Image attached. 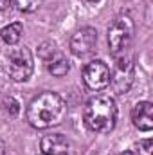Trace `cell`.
I'll return each mask as SVG.
<instances>
[{
	"mask_svg": "<svg viewBox=\"0 0 153 155\" xmlns=\"http://www.w3.org/2000/svg\"><path fill=\"white\" fill-rule=\"evenodd\" d=\"M67 116V103L56 92H43L27 107V121L33 128L45 130L63 123Z\"/></svg>",
	"mask_w": 153,
	"mask_h": 155,
	"instance_id": "obj_1",
	"label": "cell"
},
{
	"mask_svg": "<svg viewBox=\"0 0 153 155\" xmlns=\"http://www.w3.org/2000/svg\"><path fill=\"white\" fill-rule=\"evenodd\" d=\"M83 119L88 130L96 134H108L115 128L117 123V105L110 96L92 97L83 112Z\"/></svg>",
	"mask_w": 153,
	"mask_h": 155,
	"instance_id": "obj_2",
	"label": "cell"
},
{
	"mask_svg": "<svg viewBox=\"0 0 153 155\" xmlns=\"http://www.w3.org/2000/svg\"><path fill=\"white\" fill-rule=\"evenodd\" d=\"M135 33V24L128 15L117 16L108 27V45H110V52L114 56L124 54V51L128 49V45L133 40Z\"/></svg>",
	"mask_w": 153,
	"mask_h": 155,
	"instance_id": "obj_3",
	"label": "cell"
},
{
	"mask_svg": "<svg viewBox=\"0 0 153 155\" xmlns=\"http://www.w3.org/2000/svg\"><path fill=\"white\" fill-rule=\"evenodd\" d=\"M34 71V60L27 47H16L7 54V72L15 81H27Z\"/></svg>",
	"mask_w": 153,
	"mask_h": 155,
	"instance_id": "obj_4",
	"label": "cell"
},
{
	"mask_svg": "<svg viewBox=\"0 0 153 155\" xmlns=\"http://www.w3.org/2000/svg\"><path fill=\"white\" fill-rule=\"evenodd\" d=\"M38 54H40V58L45 61V65H47V69H49V72H50L52 76L61 78L70 71L69 60L63 56V52L58 51L56 43H52V41H43V43L40 45Z\"/></svg>",
	"mask_w": 153,
	"mask_h": 155,
	"instance_id": "obj_5",
	"label": "cell"
},
{
	"mask_svg": "<svg viewBox=\"0 0 153 155\" xmlns=\"http://www.w3.org/2000/svg\"><path fill=\"white\" fill-rule=\"evenodd\" d=\"M117 58V63H115L114 74H110V83L114 92L117 94H126L133 83V78H135V69H133V63L130 58H124L122 54L121 56H115Z\"/></svg>",
	"mask_w": 153,
	"mask_h": 155,
	"instance_id": "obj_6",
	"label": "cell"
},
{
	"mask_svg": "<svg viewBox=\"0 0 153 155\" xmlns=\"http://www.w3.org/2000/svg\"><path fill=\"white\" fill-rule=\"evenodd\" d=\"M110 74L112 72L105 61L94 60V61L86 63L83 69V83L90 90H103L110 83Z\"/></svg>",
	"mask_w": 153,
	"mask_h": 155,
	"instance_id": "obj_7",
	"label": "cell"
},
{
	"mask_svg": "<svg viewBox=\"0 0 153 155\" xmlns=\"http://www.w3.org/2000/svg\"><path fill=\"white\" fill-rule=\"evenodd\" d=\"M97 43V31L94 27H83L70 38V51L77 58H86L94 52Z\"/></svg>",
	"mask_w": 153,
	"mask_h": 155,
	"instance_id": "obj_8",
	"label": "cell"
},
{
	"mask_svg": "<svg viewBox=\"0 0 153 155\" xmlns=\"http://www.w3.org/2000/svg\"><path fill=\"white\" fill-rule=\"evenodd\" d=\"M133 126L141 132H150L153 128V105L150 101H141L132 110Z\"/></svg>",
	"mask_w": 153,
	"mask_h": 155,
	"instance_id": "obj_9",
	"label": "cell"
},
{
	"mask_svg": "<svg viewBox=\"0 0 153 155\" xmlns=\"http://www.w3.org/2000/svg\"><path fill=\"white\" fill-rule=\"evenodd\" d=\"M40 146H41V153H45V155H69V150H70L69 141L61 134L45 135L41 139Z\"/></svg>",
	"mask_w": 153,
	"mask_h": 155,
	"instance_id": "obj_10",
	"label": "cell"
},
{
	"mask_svg": "<svg viewBox=\"0 0 153 155\" xmlns=\"http://www.w3.org/2000/svg\"><path fill=\"white\" fill-rule=\"evenodd\" d=\"M22 35H24V27H22L20 22L9 24V25H5V27L0 31V38L4 40V43H7V45L18 43L20 38H22Z\"/></svg>",
	"mask_w": 153,
	"mask_h": 155,
	"instance_id": "obj_11",
	"label": "cell"
},
{
	"mask_svg": "<svg viewBox=\"0 0 153 155\" xmlns=\"http://www.w3.org/2000/svg\"><path fill=\"white\" fill-rule=\"evenodd\" d=\"M43 0H13V4L18 7V11L22 13H33L41 5Z\"/></svg>",
	"mask_w": 153,
	"mask_h": 155,
	"instance_id": "obj_12",
	"label": "cell"
},
{
	"mask_svg": "<svg viewBox=\"0 0 153 155\" xmlns=\"http://www.w3.org/2000/svg\"><path fill=\"white\" fill-rule=\"evenodd\" d=\"M153 143L150 139H146V141H141L139 143V153L137 155H153Z\"/></svg>",
	"mask_w": 153,
	"mask_h": 155,
	"instance_id": "obj_13",
	"label": "cell"
},
{
	"mask_svg": "<svg viewBox=\"0 0 153 155\" xmlns=\"http://www.w3.org/2000/svg\"><path fill=\"white\" fill-rule=\"evenodd\" d=\"M11 4H13V0H0V11L7 9V7H9Z\"/></svg>",
	"mask_w": 153,
	"mask_h": 155,
	"instance_id": "obj_14",
	"label": "cell"
},
{
	"mask_svg": "<svg viewBox=\"0 0 153 155\" xmlns=\"http://www.w3.org/2000/svg\"><path fill=\"white\" fill-rule=\"evenodd\" d=\"M119 155H137L135 152H122V153H119Z\"/></svg>",
	"mask_w": 153,
	"mask_h": 155,
	"instance_id": "obj_15",
	"label": "cell"
},
{
	"mask_svg": "<svg viewBox=\"0 0 153 155\" xmlns=\"http://www.w3.org/2000/svg\"><path fill=\"white\" fill-rule=\"evenodd\" d=\"M86 2H90V4H96V2H99V0H86Z\"/></svg>",
	"mask_w": 153,
	"mask_h": 155,
	"instance_id": "obj_16",
	"label": "cell"
},
{
	"mask_svg": "<svg viewBox=\"0 0 153 155\" xmlns=\"http://www.w3.org/2000/svg\"><path fill=\"white\" fill-rule=\"evenodd\" d=\"M40 155H45V153H40Z\"/></svg>",
	"mask_w": 153,
	"mask_h": 155,
	"instance_id": "obj_17",
	"label": "cell"
}]
</instances>
